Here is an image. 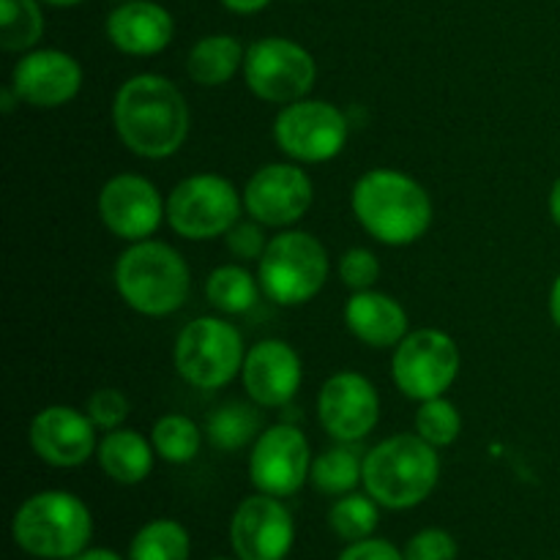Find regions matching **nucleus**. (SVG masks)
I'll use <instances>...</instances> for the list:
<instances>
[{
    "label": "nucleus",
    "instance_id": "obj_1",
    "mask_svg": "<svg viewBox=\"0 0 560 560\" xmlns=\"http://www.w3.org/2000/svg\"><path fill=\"white\" fill-rule=\"evenodd\" d=\"M113 124L120 142L142 159H167L189 137V104L173 80L162 74H135L118 88Z\"/></svg>",
    "mask_w": 560,
    "mask_h": 560
},
{
    "label": "nucleus",
    "instance_id": "obj_2",
    "mask_svg": "<svg viewBox=\"0 0 560 560\" xmlns=\"http://www.w3.org/2000/svg\"><path fill=\"white\" fill-rule=\"evenodd\" d=\"M361 228L386 246H410L432 224V200L424 186L402 170L377 167L361 175L350 191Z\"/></svg>",
    "mask_w": 560,
    "mask_h": 560
},
{
    "label": "nucleus",
    "instance_id": "obj_3",
    "mask_svg": "<svg viewBox=\"0 0 560 560\" xmlns=\"http://www.w3.org/2000/svg\"><path fill=\"white\" fill-rule=\"evenodd\" d=\"M115 288L129 310L145 317H167L189 299L191 273L178 249L145 238L120 252Z\"/></svg>",
    "mask_w": 560,
    "mask_h": 560
},
{
    "label": "nucleus",
    "instance_id": "obj_4",
    "mask_svg": "<svg viewBox=\"0 0 560 560\" xmlns=\"http://www.w3.org/2000/svg\"><path fill=\"white\" fill-rule=\"evenodd\" d=\"M441 479L438 448L413 432L394 435L364 454V490L381 506L402 512L424 503Z\"/></svg>",
    "mask_w": 560,
    "mask_h": 560
},
{
    "label": "nucleus",
    "instance_id": "obj_5",
    "mask_svg": "<svg viewBox=\"0 0 560 560\" xmlns=\"http://www.w3.org/2000/svg\"><path fill=\"white\" fill-rule=\"evenodd\" d=\"M11 536L33 558L74 560L91 545L93 514L71 492L44 490L22 501L11 520Z\"/></svg>",
    "mask_w": 560,
    "mask_h": 560
},
{
    "label": "nucleus",
    "instance_id": "obj_6",
    "mask_svg": "<svg viewBox=\"0 0 560 560\" xmlns=\"http://www.w3.org/2000/svg\"><path fill=\"white\" fill-rule=\"evenodd\" d=\"M328 252L304 230H284L268 241L257 260L262 295L279 306H301L315 299L328 282Z\"/></svg>",
    "mask_w": 560,
    "mask_h": 560
},
{
    "label": "nucleus",
    "instance_id": "obj_7",
    "mask_svg": "<svg viewBox=\"0 0 560 560\" xmlns=\"http://www.w3.org/2000/svg\"><path fill=\"white\" fill-rule=\"evenodd\" d=\"M244 337L222 317H197L175 339V370L189 386L206 392L233 383L244 370Z\"/></svg>",
    "mask_w": 560,
    "mask_h": 560
},
{
    "label": "nucleus",
    "instance_id": "obj_8",
    "mask_svg": "<svg viewBox=\"0 0 560 560\" xmlns=\"http://www.w3.org/2000/svg\"><path fill=\"white\" fill-rule=\"evenodd\" d=\"M244 195L217 173H197L175 184L167 197V224L186 241L228 235L241 219Z\"/></svg>",
    "mask_w": 560,
    "mask_h": 560
},
{
    "label": "nucleus",
    "instance_id": "obj_9",
    "mask_svg": "<svg viewBox=\"0 0 560 560\" xmlns=\"http://www.w3.org/2000/svg\"><path fill=\"white\" fill-rule=\"evenodd\" d=\"M350 120L337 104L323 98H299L284 104L273 120V140L284 156L304 164H323L345 151Z\"/></svg>",
    "mask_w": 560,
    "mask_h": 560
},
{
    "label": "nucleus",
    "instance_id": "obj_10",
    "mask_svg": "<svg viewBox=\"0 0 560 560\" xmlns=\"http://www.w3.org/2000/svg\"><path fill=\"white\" fill-rule=\"evenodd\" d=\"M244 80L257 98L284 107L310 96L317 63L310 49L293 38L268 36L246 47Z\"/></svg>",
    "mask_w": 560,
    "mask_h": 560
},
{
    "label": "nucleus",
    "instance_id": "obj_11",
    "mask_svg": "<svg viewBox=\"0 0 560 560\" xmlns=\"http://www.w3.org/2000/svg\"><path fill=\"white\" fill-rule=\"evenodd\" d=\"M459 364L463 355L446 331L419 328L394 348L392 377L405 397L424 402V399L443 397L454 386Z\"/></svg>",
    "mask_w": 560,
    "mask_h": 560
},
{
    "label": "nucleus",
    "instance_id": "obj_12",
    "mask_svg": "<svg viewBox=\"0 0 560 560\" xmlns=\"http://www.w3.org/2000/svg\"><path fill=\"white\" fill-rule=\"evenodd\" d=\"M312 470L310 441L295 424H273L260 432L249 454V479L257 492L290 498L306 485Z\"/></svg>",
    "mask_w": 560,
    "mask_h": 560
},
{
    "label": "nucleus",
    "instance_id": "obj_13",
    "mask_svg": "<svg viewBox=\"0 0 560 560\" xmlns=\"http://www.w3.org/2000/svg\"><path fill=\"white\" fill-rule=\"evenodd\" d=\"M312 200V178L290 162L266 164L244 186V211L266 228H290L306 217Z\"/></svg>",
    "mask_w": 560,
    "mask_h": 560
},
{
    "label": "nucleus",
    "instance_id": "obj_14",
    "mask_svg": "<svg viewBox=\"0 0 560 560\" xmlns=\"http://www.w3.org/2000/svg\"><path fill=\"white\" fill-rule=\"evenodd\" d=\"M98 217L109 233L135 244L151 238L162 219H167V200H162L153 180L120 173L98 191Z\"/></svg>",
    "mask_w": 560,
    "mask_h": 560
},
{
    "label": "nucleus",
    "instance_id": "obj_15",
    "mask_svg": "<svg viewBox=\"0 0 560 560\" xmlns=\"http://www.w3.org/2000/svg\"><path fill=\"white\" fill-rule=\"evenodd\" d=\"M295 523L279 498L257 492L230 520V545L241 560H284L293 550Z\"/></svg>",
    "mask_w": 560,
    "mask_h": 560
},
{
    "label": "nucleus",
    "instance_id": "obj_16",
    "mask_svg": "<svg viewBox=\"0 0 560 560\" xmlns=\"http://www.w3.org/2000/svg\"><path fill=\"white\" fill-rule=\"evenodd\" d=\"M320 427L339 443H359L381 419V397L361 372H337L317 394Z\"/></svg>",
    "mask_w": 560,
    "mask_h": 560
},
{
    "label": "nucleus",
    "instance_id": "obj_17",
    "mask_svg": "<svg viewBox=\"0 0 560 560\" xmlns=\"http://www.w3.org/2000/svg\"><path fill=\"white\" fill-rule=\"evenodd\" d=\"M31 448L52 468H80L96 454V424L85 410L71 405H49L31 421Z\"/></svg>",
    "mask_w": 560,
    "mask_h": 560
},
{
    "label": "nucleus",
    "instance_id": "obj_18",
    "mask_svg": "<svg viewBox=\"0 0 560 560\" xmlns=\"http://www.w3.org/2000/svg\"><path fill=\"white\" fill-rule=\"evenodd\" d=\"M11 88L20 102L31 107H63L80 93L82 66L63 49H31L16 60L11 71Z\"/></svg>",
    "mask_w": 560,
    "mask_h": 560
},
{
    "label": "nucleus",
    "instance_id": "obj_19",
    "mask_svg": "<svg viewBox=\"0 0 560 560\" xmlns=\"http://www.w3.org/2000/svg\"><path fill=\"white\" fill-rule=\"evenodd\" d=\"M304 377L299 353L284 339H262L246 350L244 381L246 394L260 408H288L295 399Z\"/></svg>",
    "mask_w": 560,
    "mask_h": 560
},
{
    "label": "nucleus",
    "instance_id": "obj_20",
    "mask_svg": "<svg viewBox=\"0 0 560 560\" xmlns=\"http://www.w3.org/2000/svg\"><path fill=\"white\" fill-rule=\"evenodd\" d=\"M107 38L124 55H159L175 36V22L164 5L153 0H126L107 16Z\"/></svg>",
    "mask_w": 560,
    "mask_h": 560
},
{
    "label": "nucleus",
    "instance_id": "obj_21",
    "mask_svg": "<svg viewBox=\"0 0 560 560\" xmlns=\"http://www.w3.org/2000/svg\"><path fill=\"white\" fill-rule=\"evenodd\" d=\"M345 326L370 348H397L408 337V312L381 290H359L345 304Z\"/></svg>",
    "mask_w": 560,
    "mask_h": 560
},
{
    "label": "nucleus",
    "instance_id": "obj_22",
    "mask_svg": "<svg viewBox=\"0 0 560 560\" xmlns=\"http://www.w3.org/2000/svg\"><path fill=\"white\" fill-rule=\"evenodd\" d=\"M153 452L156 448H153V443L142 432L118 427V430L104 432L96 448V459L109 479L131 487L151 476Z\"/></svg>",
    "mask_w": 560,
    "mask_h": 560
},
{
    "label": "nucleus",
    "instance_id": "obj_23",
    "mask_svg": "<svg viewBox=\"0 0 560 560\" xmlns=\"http://www.w3.org/2000/svg\"><path fill=\"white\" fill-rule=\"evenodd\" d=\"M246 49L230 33H211L202 36L186 58V74L202 88H219L233 80L244 69Z\"/></svg>",
    "mask_w": 560,
    "mask_h": 560
},
{
    "label": "nucleus",
    "instance_id": "obj_24",
    "mask_svg": "<svg viewBox=\"0 0 560 560\" xmlns=\"http://www.w3.org/2000/svg\"><path fill=\"white\" fill-rule=\"evenodd\" d=\"M361 479H364V457H359L353 443H339L312 459L310 481L323 495H348L361 485Z\"/></svg>",
    "mask_w": 560,
    "mask_h": 560
},
{
    "label": "nucleus",
    "instance_id": "obj_25",
    "mask_svg": "<svg viewBox=\"0 0 560 560\" xmlns=\"http://www.w3.org/2000/svg\"><path fill=\"white\" fill-rule=\"evenodd\" d=\"M260 405L228 402L213 410L206 421V438L219 452H238L260 438Z\"/></svg>",
    "mask_w": 560,
    "mask_h": 560
},
{
    "label": "nucleus",
    "instance_id": "obj_26",
    "mask_svg": "<svg viewBox=\"0 0 560 560\" xmlns=\"http://www.w3.org/2000/svg\"><path fill=\"white\" fill-rule=\"evenodd\" d=\"M260 279L252 277L246 268L235 266H219L208 273L206 279V299L213 310L222 315H244L257 304L260 295Z\"/></svg>",
    "mask_w": 560,
    "mask_h": 560
},
{
    "label": "nucleus",
    "instance_id": "obj_27",
    "mask_svg": "<svg viewBox=\"0 0 560 560\" xmlns=\"http://www.w3.org/2000/svg\"><path fill=\"white\" fill-rule=\"evenodd\" d=\"M189 530L175 520H151L129 545V560H189Z\"/></svg>",
    "mask_w": 560,
    "mask_h": 560
},
{
    "label": "nucleus",
    "instance_id": "obj_28",
    "mask_svg": "<svg viewBox=\"0 0 560 560\" xmlns=\"http://www.w3.org/2000/svg\"><path fill=\"white\" fill-rule=\"evenodd\" d=\"M42 0H0V47L5 52H31L44 33Z\"/></svg>",
    "mask_w": 560,
    "mask_h": 560
},
{
    "label": "nucleus",
    "instance_id": "obj_29",
    "mask_svg": "<svg viewBox=\"0 0 560 560\" xmlns=\"http://www.w3.org/2000/svg\"><path fill=\"white\" fill-rule=\"evenodd\" d=\"M151 443L164 463L186 465L200 454L202 432L189 416L167 413L153 424Z\"/></svg>",
    "mask_w": 560,
    "mask_h": 560
},
{
    "label": "nucleus",
    "instance_id": "obj_30",
    "mask_svg": "<svg viewBox=\"0 0 560 560\" xmlns=\"http://www.w3.org/2000/svg\"><path fill=\"white\" fill-rule=\"evenodd\" d=\"M381 503L370 495V492H348V495L337 498V503L328 512V525L334 534L342 541L353 545V541L370 539L375 534L377 523H381Z\"/></svg>",
    "mask_w": 560,
    "mask_h": 560
},
{
    "label": "nucleus",
    "instance_id": "obj_31",
    "mask_svg": "<svg viewBox=\"0 0 560 560\" xmlns=\"http://www.w3.org/2000/svg\"><path fill=\"white\" fill-rule=\"evenodd\" d=\"M463 432V416H459L457 405L446 397H432L421 402L416 410V435L424 438L430 446L446 448Z\"/></svg>",
    "mask_w": 560,
    "mask_h": 560
},
{
    "label": "nucleus",
    "instance_id": "obj_32",
    "mask_svg": "<svg viewBox=\"0 0 560 560\" xmlns=\"http://www.w3.org/2000/svg\"><path fill=\"white\" fill-rule=\"evenodd\" d=\"M129 399H126V394L118 392V388H96L85 402V413L91 416L96 430L102 432L124 427V421L129 419Z\"/></svg>",
    "mask_w": 560,
    "mask_h": 560
},
{
    "label": "nucleus",
    "instance_id": "obj_33",
    "mask_svg": "<svg viewBox=\"0 0 560 560\" xmlns=\"http://www.w3.org/2000/svg\"><path fill=\"white\" fill-rule=\"evenodd\" d=\"M339 277H342L345 288H350L353 293L372 290L381 279V260L375 257V252L364 249V246H353V249L339 257Z\"/></svg>",
    "mask_w": 560,
    "mask_h": 560
},
{
    "label": "nucleus",
    "instance_id": "obj_34",
    "mask_svg": "<svg viewBox=\"0 0 560 560\" xmlns=\"http://www.w3.org/2000/svg\"><path fill=\"white\" fill-rule=\"evenodd\" d=\"M405 560H457L459 547L448 530L424 528L405 545Z\"/></svg>",
    "mask_w": 560,
    "mask_h": 560
},
{
    "label": "nucleus",
    "instance_id": "obj_35",
    "mask_svg": "<svg viewBox=\"0 0 560 560\" xmlns=\"http://www.w3.org/2000/svg\"><path fill=\"white\" fill-rule=\"evenodd\" d=\"M266 238V224H260L257 219H238V222L230 228V233L224 235V244H228V252L238 260H260L262 252L268 246Z\"/></svg>",
    "mask_w": 560,
    "mask_h": 560
},
{
    "label": "nucleus",
    "instance_id": "obj_36",
    "mask_svg": "<svg viewBox=\"0 0 560 560\" xmlns=\"http://www.w3.org/2000/svg\"><path fill=\"white\" fill-rule=\"evenodd\" d=\"M339 560H405V552L397 550L392 541L370 536V539L353 541V545L345 547Z\"/></svg>",
    "mask_w": 560,
    "mask_h": 560
},
{
    "label": "nucleus",
    "instance_id": "obj_37",
    "mask_svg": "<svg viewBox=\"0 0 560 560\" xmlns=\"http://www.w3.org/2000/svg\"><path fill=\"white\" fill-rule=\"evenodd\" d=\"M271 0H222L224 9H230L233 14H257L262 11Z\"/></svg>",
    "mask_w": 560,
    "mask_h": 560
},
{
    "label": "nucleus",
    "instance_id": "obj_38",
    "mask_svg": "<svg viewBox=\"0 0 560 560\" xmlns=\"http://www.w3.org/2000/svg\"><path fill=\"white\" fill-rule=\"evenodd\" d=\"M547 306H550V317L552 323L560 328V273L556 277V282H552L550 288V301H547Z\"/></svg>",
    "mask_w": 560,
    "mask_h": 560
},
{
    "label": "nucleus",
    "instance_id": "obj_39",
    "mask_svg": "<svg viewBox=\"0 0 560 560\" xmlns=\"http://www.w3.org/2000/svg\"><path fill=\"white\" fill-rule=\"evenodd\" d=\"M547 208H550L552 222H556L558 228H560V175L556 178V184H552L550 197H547Z\"/></svg>",
    "mask_w": 560,
    "mask_h": 560
},
{
    "label": "nucleus",
    "instance_id": "obj_40",
    "mask_svg": "<svg viewBox=\"0 0 560 560\" xmlns=\"http://www.w3.org/2000/svg\"><path fill=\"white\" fill-rule=\"evenodd\" d=\"M74 560H124L118 556V552H113V550H104V547H88L85 552H80V556H77Z\"/></svg>",
    "mask_w": 560,
    "mask_h": 560
},
{
    "label": "nucleus",
    "instance_id": "obj_41",
    "mask_svg": "<svg viewBox=\"0 0 560 560\" xmlns=\"http://www.w3.org/2000/svg\"><path fill=\"white\" fill-rule=\"evenodd\" d=\"M42 3L55 5V9H69V5H80L82 0H42Z\"/></svg>",
    "mask_w": 560,
    "mask_h": 560
},
{
    "label": "nucleus",
    "instance_id": "obj_42",
    "mask_svg": "<svg viewBox=\"0 0 560 560\" xmlns=\"http://www.w3.org/2000/svg\"><path fill=\"white\" fill-rule=\"evenodd\" d=\"M213 560H241V558H213Z\"/></svg>",
    "mask_w": 560,
    "mask_h": 560
},
{
    "label": "nucleus",
    "instance_id": "obj_43",
    "mask_svg": "<svg viewBox=\"0 0 560 560\" xmlns=\"http://www.w3.org/2000/svg\"><path fill=\"white\" fill-rule=\"evenodd\" d=\"M115 3H126V0H115Z\"/></svg>",
    "mask_w": 560,
    "mask_h": 560
}]
</instances>
